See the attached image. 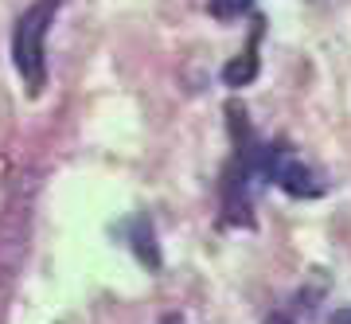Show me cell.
I'll use <instances>...</instances> for the list:
<instances>
[{
  "label": "cell",
  "mask_w": 351,
  "mask_h": 324,
  "mask_svg": "<svg viewBox=\"0 0 351 324\" xmlns=\"http://www.w3.org/2000/svg\"><path fill=\"white\" fill-rule=\"evenodd\" d=\"M32 207H36V176H16L8 187V200L0 207V312L12 297V286L27 258V238H32Z\"/></svg>",
  "instance_id": "1"
},
{
  "label": "cell",
  "mask_w": 351,
  "mask_h": 324,
  "mask_svg": "<svg viewBox=\"0 0 351 324\" xmlns=\"http://www.w3.org/2000/svg\"><path fill=\"white\" fill-rule=\"evenodd\" d=\"M254 47H258V39L242 51L239 59H230L223 67V82L230 90H239V86H246V82H254V75H258V51H254Z\"/></svg>",
  "instance_id": "4"
},
{
  "label": "cell",
  "mask_w": 351,
  "mask_h": 324,
  "mask_svg": "<svg viewBox=\"0 0 351 324\" xmlns=\"http://www.w3.org/2000/svg\"><path fill=\"white\" fill-rule=\"evenodd\" d=\"M133 246H137L141 262H149L152 270L160 266V254H156V238H152V227H149V219H137V223H133Z\"/></svg>",
  "instance_id": "5"
},
{
  "label": "cell",
  "mask_w": 351,
  "mask_h": 324,
  "mask_svg": "<svg viewBox=\"0 0 351 324\" xmlns=\"http://www.w3.org/2000/svg\"><path fill=\"white\" fill-rule=\"evenodd\" d=\"M63 0H32L12 27V62L32 98H39L47 86V32Z\"/></svg>",
  "instance_id": "2"
},
{
  "label": "cell",
  "mask_w": 351,
  "mask_h": 324,
  "mask_svg": "<svg viewBox=\"0 0 351 324\" xmlns=\"http://www.w3.org/2000/svg\"><path fill=\"white\" fill-rule=\"evenodd\" d=\"M258 172L262 180L277 184L281 192L297 196V200H313L324 196V176L316 172L313 164H304L289 145H258Z\"/></svg>",
  "instance_id": "3"
},
{
  "label": "cell",
  "mask_w": 351,
  "mask_h": 324,
  "mask_svg": "<svg viewBox=\"0 0 351 324\" xmlns=\"http://www.w3.org/2000/svg\"><path fill=\"white\" fill-rule=\"evenodd\" d=\"M254 0H207V12L215 16V20H239V16L250 12Z\"/></svg>",
  "instance_id": "6"
},
{
  "label": "cell",
  "mask_w": 351,
  "mask_h": 324,
  "mask_svg": "<svg viewBox=\"0 0 351 324\" xmlns=\"http://www.w3.org/2000/svg\"><path fill=\"white\" fill-rule=\"evenodd\" d=\"M265 324H293V316H289V312H269Z\"/></svg>",
  "instance_id": "7"
}]
</instances>
